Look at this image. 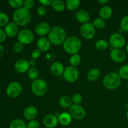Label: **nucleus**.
<instances>
[{
	"label": "nucleus",
	"mask_w": 128,
	"mask_h": 128,
	"mask_svg": "<svg viewBox=\"0 0 128 128\" xmlns=\"http://www.w3.org/2000/svg\"><path fill=\"white\" fill-rule=\"evenodd\" d=\"M48 38L51 44L56 46L64 43L66 40V32L63 28L61 26H54L51 29L48 34Z\"/></svg>",
	"instance_id": "nucleus-1"
},
{
	"label": "nucleus",
	"mask_w": 128,
	"mask_h": 128,
	"mask_svg": "<svg viewBox=\"0 0 128 128\" xmlns=\"http://www.w3.org/2000/svg\"><path fill=\"white\" fill-rule=\"evenodd\" d=\"M32 16L30 11L23 7L15 10L12 14L14 22L18 26H24L28 24L31 21Z\"/></svg>",
	"instance_id": "nucleus-2"
},
{
	"label": "nucleus",
	"mask_w": 128,
	"mask_h": 128,
	"mask_svg": "<svg viewBox=\"0 0 128 128\" xmlns=\"http://www.w3.org/2000/svg\"><path fill=\"white\" fill-rule=\"evenodd\" d=\"M64 51L70 54L73 55L80 52L82 46V42L76 36H70L67 38L62 44Z\"/></svg>",
	"instance_id": "nucleus-3"
},
{
	"label": "nucleus",
	"mask_w": 128,
	"mask_h": 128,
	"mask_svg": "<svg viewBox=\"0 0 128 128\" xmlns=\"http://www.w3.org/2000/svg\"><path fill=\"white\" fill-rule=\"evenodd\" d=\"M121 78L118 73L111 72L104 76L102 80V84L107 90H113L121 85Z\"/></svg>",
	"instance_id": "nucleus-4"
},
{
	"label": "nucleus",
	"mask_w": 128,
	"mask_h": 128,
	"mask_svg": "<svg viewBox=\"0 0 128 128\" xmlns=\"http://www.w3.org/2000/svg\"><path fill=\"white\" fill-rule=\"evenodd\" d=\"M31 90L36 96L41 97L44 96L48 91L47 82L42 79H37L32 81Z\"/></svg>",
	"instance_id": "nucleus-5"
},
{
	"label": "nucleus",
	"mask_w": 128,
	"mask_h": 128,
	"mask_svg": "<svg viewBox=\"0 0 128 128\" xmlns=\"http://www.w3.org/2000/svg\"><path fill=\"white\" fill-rule=\"evenodd\" d=\"M17 39L18 42L22 44H30L33 42L34 40V34L32 31L28 29H23L20 31L17 35Z\"/></svg>",
	"instance_id": "nucleus-6"
},
{
	"label": "nucleus",
	"mask_w": 128,
	"mask_h": 128,
	"mask_svg": "<svg viewBox=\"0 0 128 128\" xmlns=\"http://www.w3.org/2000/svg\"><path fill=\"white\" fill-rule=\"evenodd\" d=\"M110 44L113 49H122L126 44V39L122 34L115 32L110 37Z\"/></svg>",
	"instance_id": "nucleus-7"
},
{
	"label": "nucleus",
	"mask_w": 128,
	"mask_h": 128,
	"mask_svg": "<svg viewBox=\"0 0 128 128\" xmlns=\"http://www.w3.org/2000/svg\"><path fill=\"white\" fill-rule=\"evenodd\" d=\"M63 78L67 82H74L78 80L80 72L76 68L73 66H68L64 69L63 72Z\"/></svg>",
	"instance_id": "nucleus-8"
},
{
	"label": "nucleus",
	"mask_w": 128,
	"mask_h": 128,
	"mask_svg": "<svg viewBox=\"0 0 128 128\" xmlns=\"http://www.w3.org/2000/svg\"><path fill=\"white\" fill-rule=\"evenodd\" d=\"M80 32L82 38L87 40L93 38L96 34V29L92 22H86L82 24L80 28Z\"/></svg>",
	"instance_id": "nucleus-9"
},
{
	"label": "nucleus",
	"mask_w": 128,
	"mask_h": 128,
	"mask_svg": "<svg viewBox=\"0 0 128 128\" xmlns=\"http://www.w3.org/2000/svg\"><path fill=\"white\" fill-rule=\"evenodd\" d=\"M22 91V86L21 83L17 81L11 82L6 88V94L11 98L18 97Z\"/></svg>",
	"instance_id": "nucleus-10"
},
{
	"label": "nucleus",
	"mask_w": 128,
	"mask_h": 128,
	"mask_svg": "<svg viewBox=\"0 0 128 128\" xmlns=\"http://www.w3.org/2000/svg\"><path fill=\"white\" fill-rule=\"evenodd\" d=\"M70 114L72 118L76 120H81L86 116L84 108L80 105L73 104L70 108Z\"/></svg>",
	"instance_id": "nucleus-11"
},
{
	"label": "nucleus",
	"mask_w": 128,
	"mask_h": 128,
	"mask_svg": "<svg viewBox=\"0 0 128 128\" xmlns=\"http://www.w3.org/2000/svg\"><path fill=\"white\" fill-rule=\"evenodd\" d=\"M111 60L116 62H122L126 59V53L122 49H112L110 53Z\"/></svg>",
	"instance_id": "nucleus-12"
},
{
	"label": "nucleus",
	"mask_w": 128,
	"mask_h": 128,
	"mask_svg": "<svg viewBox=\"0 0 128 128\" xmlns=\"http://www.w3.org/2000/svg\"><path fill=\"white\" fill-rule=\"evenodd\" d=\"M51 30L50 24L46 22H41L37 24L34 28L35 33L39 36L44 37L45 35L48 34Z\"/></svg>",
	"instance_id": "nucleus-13"
},
{
	"label": "nucleus",
	"mask_w": 128,
	"mask_h": 128,
	"mask_svg": "<svg viewBox=\"0 0 128 128\" xmlns=\"http://www.w3.org/2000/svg\"><path fill=\"white\" fill-rule=\"evenodd\" d=\"M58 118L52 114L46 115L42 120L44 126L47 128H54L58 126Z\"/></svg>",
	"instance_id": "nucleus-14"
},
{
	"label": "nucleus",
	"mask_w": 128,
	"mask_h": 128,
	"mask_svg": "<svg viewBox=\"0 0 128 128\" xmlns=\"http://www.w3.org/2000/svg\"><path fill=\"white\" fill-rule=\"evenodd\" d=\"M29 61L24 59L19 60L15 62L14 69L19 73H24L28 72L30 68Z\"/></svg>",
	"instance_id": "nucleus-15"
},
{
	"label": "nucleus",
	"mask_w": 128,
	"mask_h": 128,
	"mask_svg": "<svg viewBox=\"0 0 128 128\" xmlns=\"http://www.w3.org/2000/svg\"><path fill=\"white\" fill-rule=\"evenodd\" d=\"M38 111L37 108L33 106H30L26 107L24 109L23 112L24 117L25 119L29 121H32L34 120L35 118L37 117Z\"/></svg>",
	"instance_id": "nucleus-16"
},
{
	"label": "nucleus",
	"mask_w": 128,
	"mask_h": 128,
	"mask_svg": "<svg viewBox=\"0 0 128 128\" xmlns=\"http://www.w3.org/2000/svg\"><path fill=\"white\" fill-rule=\"evenodd\" d=\"M4 31L6 35L9 37H14L18 34L19 32V26L16 24L15 22H9L4 28Z\"/></svg>",
	"instance_id": "nucleus-17"
},
{
	"label": "nucleus",
	"mask_w": 128,
	"mask_h": 128,
	"mask_svg": "<svg viewBox=\"0 0 128 128\" xmlns=\"http://www.w3.org/2000/svg\"><path fill=\"white\" fill-rule=\"evenodd\" d=\"M51 42L48 38L45 37H41L37 40L36 45H37L38 49L42 52H46L48 51L51 48Z\"/></svg>",
	"instance_id": "nucleus-18"
},
{
	"label": "nucleus",
	"mask_w": 128,
	"mask_h": 128,
	"mask_svg": "<svg viewBox=\"0 0 128 128\" xmlns=\"http://www.w3.org/2000/svg\"><path fill=\"white\" fill-rule=\"evenodd\" d=\"M64 69L63 64L58 61L53 62L50 68L51 73L55 76H60L61 75L63 74Z\"/></svg>",
	"instance_id": "nucleus-19"
},
{
	"label": "nucleus",
	"mask_w": 128,
	"mask_h": 128,
	"mask_svg": "<svg viewBox=\"0 0 128 128\" xmlns=\"http://www.w3.org/2000/svg\"><path fill=\"white\" fill-rule=\"evenodd\" d=\"M75 18L78 22L84 24L88 22L90 20V15L86 11L81 10L78 11L75 14Z\"/></svg>",
	"instance_id": "nucleus-20"
},
{
	"label": "nucleus",
	"mask_w": 128,
	"mask_h": 128,
	"mask_svg": "<svg viewBox=\"0 0 128 128\" xmlns=\"http://www.w3.org/2000/svg\"><path fill=\"white\" fill-rule=\"evenodd\" d=\"M100 18L103 20H108L110 18L112 14V10L110 6H104L100 9L99 11Z\"/></svg>",
	"instance_id": "nucleus-21"
},
{
	"label": "nucleus",
	"mask_w": 128,
	"mask_h": 128,
	"mask_svg": "<svg viewBox=\"0 0 128 128\" xmlns=\"http://www.w3.org/2000/svg\"><path fill=\"white\" fill-rule=\"evenodd\" d=\"M59 122L62 126H68L71 123L72 121V117L68 112H62L58 118Z\"/></svg>",
	"instance_id": "nucleus-22"
},
{
	"label": "nucleus",
	"mask_w": 128,
	"mask_h": 128,
	"mask_svg": "<svg viewBox=\"0 0 128 128\" xmlns=\"http://www.w3.org/2000/svg\"><path fill=\"white\" fill-rule=\"evenodd\" d=\"M101 75V71L98 68H92L88 72L87 79L90 81H95L98 80Z\"/></svg>",
	"instance_id": "nucleus-23"
},
{
	"label": "nucleus",
	"mask_w": 128,
	"mask_h": 128,
	"mask_svg": "<svg viewBox=\"0 0 128 128\" xmlns=\"http://www.w3.org/2000/svg\"><path fill=\"white\" fill-rule=\"evenodd\" d=\"M60 105L64 108H70L72 106V99L68 96H62L60 98L59 100Z\"/></svg>",
	"instance_id": "nucleus-24"
},
{
	"label": "nucleus",
	"mask_w": 128,
	"mask_h": 128,
	"mask_svg": "<svg viewBox=\"0 0 128 128\" xmlns=\"http://www.w3.org/2000/svg\"><path fill=\"white\" fill-rule=\"evenodd\" d=\"M52 9L56 12H62L66 8V4L64 1L61 0H54L51 4Z\"/></svg>",
	"instance_id": "nucleus-25"
},
{
	"label": "nucleus",
	"mask_w": 128,
	"mask_h": 128,
	"mask_svg": "<svg viewBox=\"0 0 128 128\" xmlns=\"http://www.w3.org/2000/svg\"><path fill=\"white\" fill-rule=\"evenodd\" d=\"M81 1L79 0H67L65 2L66 8L70 11L76 10L80 6Z\"/></svg>",
	"instance_id": "nucleus-26"
},
{
	"label": "nucleus",
	"mask_w": 128,
	"mask_h": 128,
	"mask_svg": "<svg viewBox=\"0 0 128 128\" xmlns=\"http://www.w3.org/2000/svg\"><path fill=\"white\" fill-rule=\"evenodd\" d=\"M10 128H27V125L21 119H14L10 124Z\"/></svg>",
	"instance_id": "nucleus-27"
},
{
	"label": "nucleus",
	"mask_w": 128,
	"mask_h": 128,
	"mask_svg": "<svg viewBox=\"0 0 128 128\" xmlns=\"http://www.w3.org/2000/svg\"><path fill=\"white\" fill-rule=\"evenodd\" d=\"M109 42L106 40L101 39L98 40L95 44V47L99 51H104L108 48Z\"/></svg>",
	"instance_id": "nucleus-28"
},
{
	"label": "nucleus",
	"mask_w": 128,
	"mask_h": 128,
	"mask_svg": "<svg viewBox=\"0 0 128 128\" xmlns=\"http://www.w3.org/2000/svg\"><path fill=\"white\" fill-rule=\"evenodd\" d=\"M28 77L31 80H32V81L34 80L38 79L39 76V71L36 67L30 68V70L27 72Z\"/></svg>",
	"instance_id": "nucleus-29"
},
{
	"label": "nucleus",
	"mask_w": 128,
	"mask_h": 128,
	"mask_svg": "<svg viewBox=\"0 0 128 128\" xmlns=\"http://www.w3.org/2000/svg\"><path fill=\"white\" fill-rule=\"evenodd\" d=\"M81 62V58L78 54L71 55L70 58V62L71 66L76 68L80 64Z\"/></svg>",
	"instance_id": "nucleus-30"
},
{
	"label": "nucleus",
	"mask_w": 128,
	"mask_h": 128,
	"mask_svg": "<svg viewBox=\"0 0 128 128\" xmlns=\"http://www.w3.org/2000/svg\"><path fill=\"white\" fill-rule=\"evenodd\" d=\"M92 24L98 29H102L106 26V21L101 18H97L92 21Z\"/></svg>",
	"instance_id": "nucleus-31"
},
{
	"label": "nucleus",
	"mask_w": 128,
	"mask_h": 128,
	"mask_svg": "<svg viewBox=\"0 0 128 128\" xmlns=\"http://www.w3.org/2000/svg\"><path fill=\"white\" fill-rule=\"evenodd\" d=\"M118 74L121 79L128 80V64H125L121 66L119 70Z\"/></svg>",
	"instance_id": "nucleus-32"
},
{
	"label": "nucleus",
	"mask_w": 128,
	"mask_h": 128,
	"mask_svg": "<svg viewBox=\"0 0 128 128\" xmlns=\"http://www.w3.org/2000/svg\"><path fill=\"white\" fill-rule=\"evenodd\" d=\"M8 3L11 7L18 10L23 6L24 1L22 0H10L8 1Z\"/></svg>",
	"instance_id": "nucleus-33"
},
{
	"label": "nucleus",
	"mask_w": 128,
	"mask_h": 128,
	"mask_svg": "<svg viewBox=\"0 0 128 128\" xmlns=\"http://www.w3.org/2000/svg\"><path fill=\"white\" fill-rule=\"evenodd\" d=\"M9 23V17L4 12H0V27L6 26Z\"/></svg>",
	"instance_id": "nucleus-34"
},
{
	"label": "nucleus",
	"mask_w": 128,
	"mask_h": 128,
	"mask_svg": "<svg viewBox=\"0 0 128 128\" xmlns=\"http://www.w3.org/2000/svg\"><path fill=\"white\" fill-rule=\"evenodd\" d=\"M120 28L122 29L124 32H128V15L124 16L120 22Z\"/></svg>",
	"instance_id": "nucleus-35"
},
{
	"label": "nucleus",
	"mask_w": 128,
	"mask_h": 128,
	"mask_svg": "<svg viewBox=\"0 0 128 128\" xmlns=\"http://www.w3.org/2000/svg\"><path fill=\"white\" fill-rule=\"evenodd\" d=\"M72 101L74 103V104L80 105V104L81 103L82 101V97L80 94L76 93L72 96Z\"/></svg>",
	"instance_id": "nucleus-36"
},
{
	"label": "nucleus",
	"mask_w": 128,
	"mask_h": 128,
	"mask_svg": "<svg viewBox=\"0 0 128 128\" xmlns=\"http://www.w3.org/2000/svg\"><path fill=\"white\" fill-rule=\"evenodd\" d=\"M34 5V1L33 0H25V1H24L22 7L26 9V10L30 11V10H31L33 8Z\"/></svg>",
	"instance_id": "nucleus-37"
},
{
	"label": "nucleus",
	"mask_w": 128,
	"mask_h": 128,
	"mask_svg": "<svg viewBox=\"0 0 128 128\" xmlns=\"http://www.w3.org/2000/svg\"><path fill=\"white\" fill-rule=\"evenodd\" d=\"M23 48L24 45L20 42H16L13 45V51L16 53H20L22 52Z\"/></svg>",
	"instance_id": "nucleus-38"
},
{
	"label": "nucleus",
	"mask_w": 128,
	"mask_h": 128,
	"mask_svg": "<svg viewBox=\"0 0 128 128\" xmlns=\"http://www.w3.org/2000/svg\"><path fill=\"white\" fill-rule=\"evenodd\" d=\"M37 13L40 16H45L47 13V9H46V6H42V5L39 6L37 9Z\"/></svg>",
	"instance_id": "nucleus-39"
},
{
	"label": "nucleus",
	"mask_w": 128,
	"mask_h": 128,
	"mask_svg": "<svg viewBox=\"0 0 128 128\" xmlns=\"http://www.w3.org/2000/svg\"><path fill=\"white\" fill-rule=\"evenodd\" d=\"M40 122L35 120L29 121L27 124V128H40Z\"/></svg>",
	"instance_id": "nucleus-40"
},
{
	"label": "nucleus",
	"mask_w": 128,
	"mask_h": 128,
	"mask_svg": "<svg viewBox=\"0 0 128 128\" xmlns=\"http://www.w3.org/2000/svg\"><path fill=\"white\" fill-rule=\"evenodd\" d=\"M41 51H40L39 49L38 48L34 49V50L32 51V52H31V56H32V58L34 59V60L38 59L39 57H40V55H41Z\"/></svg>",
	"instance_id": "nucleus-41"
},
{
	"label": "nucleus",
	"mask_w": 128,
	"mask_h": 128,
	"mask_svg": "<svg viewBox=\"0 0 128 128\" xmlns=\"http://www.w3.org/2000/svg\"><path fill=\"white\" fill-rule=\"evenodd\" d=\"M6 36H7V35H6L5 31L0 28V42H4L6 40Z\"/></svg>",
	"instance_id": "nucleus-42"
},
{
	"label": "nucleus",
	"mask_w": 128,
	"mask_h": 128,
	"mask_svg": "<svg viewBox=\"0 0 128 128\" xmlns=\"http://www.w3.org/2000/svg\"><path fill=\"white\" fill-rule=\"evenodd\" d=\"M52 0H39V2L41 4L42 6H47L51 5L52 3Z\"/></svg>",
	"instance_id": "nucleus-43"
},
{
	"label": "nucleus",
	"mask_w": 128,
	"mask_h": 128,
	"mask_svg": "<svg viewBox=\"0 0 128 128\" xmlns=\"http://www.w3.org/2000/svg\"><path fill=\"white\" fill-rule=\"evenodd\" d=\"M29 63H30V66H31V68H32V67H35V66H36V64H37V62H36V60L32 58L31 60H30Z\"/></svg>",
	"instance_id": "nucleus-44"
},
{
	"label": "nucleus",
	"mask_w": 128,
	"mask_h": 128,
	"mask_svg": "<svg viewBox=\"0 0 128 128\" xmlns=\"http://www.w3.org/2000/svg\"><path fill=\"white\" fill-rule=\"evenodd\" d=\"M4 53V48L3 46L0 44V58L3 56Z\"/></svg>",
	"instance_id": "nucleus-45"
},
{
	"label": "nucleus",
	"mask_w": 128,
	"mask_h": 128,
	"mask_svg": "<svg viewBox=\"0 0 128 128\" xmlns=\"http://www.w3.org/2000/svg\"><path fill=\"white\" fill-rule=\"evenodd\" d=\"M108 2H109L108 0H98V2L101 5H105Z\"/></svg>",
	"instance_id": "nucleus-46"
},
{
	"label": "nucleus",
	"mask_w": 128,
	"mask_h": 128,
	"mask_svg": "<svg viewBox=\"0 0 128 128\" xmlns=\"http://www.w3.org/2000/svg\"><path fill=\"white\" fill-rule=\"evenodd\" d=\"M126 51H127V52L128 53V43L127 44V45H126Z\"/></svg>",
	"instance_id": "nucleus-47"
},
{
	"label": "nucleus",
	"mask_w": 128,
	"mask_h": 128,
	"mask_svg": "<svg viewBox=\"0 0 128 128\" xmlns=\"http://www.w3.org/2000/svg\"><path fill=\"white\" fill-rule=\"evenodd\" d=\"M126 118H127V120H128V110L127 112H126Z\"/></svg>",
	"instance_id": "nucleus-48"
},
{
	"label": "nucleus",
	"mask_w": 128,
	"mask_h": 128,
	"mask_svg": "<svg viewBox=\"0 0 128 128\" xmlns=\"http://www.w3.org/2000/svg\"><path fill=\"white\" fill-rule=\"evenodd\" d=\"M127 87H128V82H127Z\"/></svg>",
	"instance_id": "nucleus-49"
},
{
	"label": "nucleus",
	"mask_w": 128,
	"mask_h": 128,
	"mask_svg": "<svg viewBox=\"0 0 128 128\" xmlns=\"http://www.w3.org/2000/svg\"></svg>",
	"instance_id": "nucleus-50"
}]
</instances>
